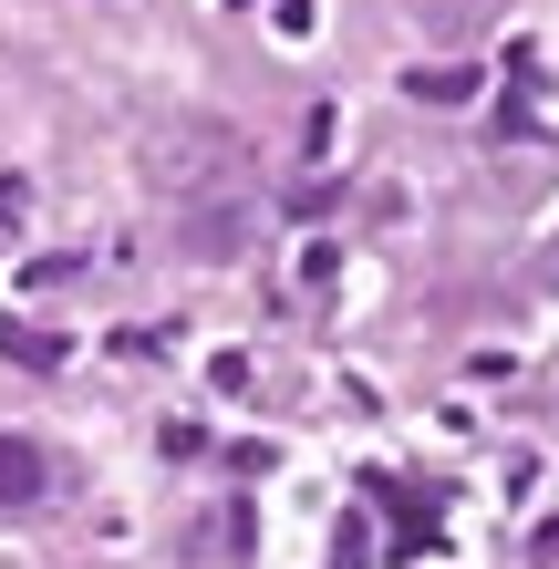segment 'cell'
<instances>
[{
	"label": "cell",
	"instance_id": "cell-1",
	"mask_svg": "<svg viewBox=\"0 0 559 569\" xmlns=\"http://www.w3.org/2000/svg\"><path fill=\"white\" fill-rule=\"evenodd\" d=\"M52 497V456L31 435H0V508H42Z\"/></svg>",
	"mask_w": 559,
	"mask_h": 569
},
{
	"label": "cell",
	"instance_id": "cell-2",
	"mask_svg": "<svg viewBox=\"0 0 559 569\" xmlns=\"http://www.w3.org/2000/svg\"><path fill=\"white\" fill-rule=\"evenodd\" d=\"M0 352L31 362V373H62V362H73V342H62V331H31V321H0Z\"/></svg>",
	"mask_w": 559,
	"mask_h": 569
},
{
	"label": "cell",
	"instance_id": "cell-3",
	"mask_svg": "<svg viewBox=\"0 0 559 569\" xmlns=\"http://www.w3.org/2000/svg\"><path fill=\"white\" fill-rule=\"evenodd\" d=\"M239 239H249L239 208H197V218H187V249H197V259H239Z\"/></svg>",
	"mask_w": 559,
	"mask_h": 569
},
{
	"label": "cell",
	"instance_id": "cell-4",
	"mask_svg": "<svg viewBox=\"0 0 559 569\" xmlns=\"http://www.w3.org/2000/svg\"><path fill=\"white\" fill-rule=\"evenodd\" d=\"M405 93H415V104H467L477 73H467V62H425V73H405Z\"/></svg>",
	"mask_w": 559,
	"mask_h": 569
},
{
	"label": "cell",
	"instance_id": "cell-5",
	"mask_svg": "<svg viewBox=\"0 0 559 569\" xmlns=\"http://www.w3.org/2000/svg\"><path fill=\"white\" fill-rule=\"evenodd\" d=\"M332 569H373V539H363V518H342V528H332Z\"/></svg>",
	"mask_w": 559,
	"mask_h": 569
},
{
	"label": "cell",
	"instance_id": "cell-6",
	"mask_svg": "<svg viewBox=\"0 0 559 569\" xmlns=\"http://www.w3.org/2000/svg\"><path fill=\"white\" fill-rule=\"evenodd\" d=\"M21 208H31V187H21V177H0V228H21Z\"/></svg>",
	"mask_w": 559,
	"mask_h": 569
},
{
	"label": "cell",
	"instance_id": "cell-7",
	"mask_svg": "<svg viewBox=\"0 0 559 569\" xmlns=\"http://www.w3.org/2000/svg\"><path fill=\"white\" fill-rule=\"evenodd\" d=\"M539 559H559V518H549V528H539Z\"/></svg>",
	"mask_w": 559,
	"mask_h": 569
},
{
	"label": "cell",
	"instance_id": "cell-8",
	"mask_svg": "<svg viewBox=\"0 0 559 569\" xmlns=\"http://www.w3.org/2000/svg\"><path fill=\"white\" fill-rule=\"evenodd\" d=\"M539 270H549V290H559V249H549V259H539Z\"/></svg>",
	"mask_w": 559,
	"mask_h": 569
}]
</instances>
